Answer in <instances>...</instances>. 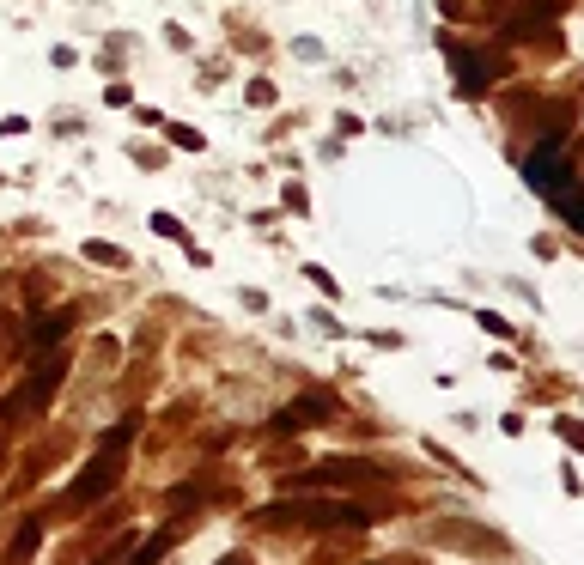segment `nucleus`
Segmentation results:
<instances>
[{
	"instance_id": "f257e3e1",
	"label": "nucleus",
	"mask_w": 584,
	"mask_h": 565,
	"mask_svg": "<svg viewBox=\"0 0 584 565\" xmlns=\"http://www.w3.org/2000/svg\"><path fill=\"white\" fill-rule=\"evenodd\" d=\"M128 426H116L110 438H104V462H92L86 474H80V487H73V505H92V499H104L110 493V480H116V468H122V456H128Z\"/></svg>"
},
{
	"instance_id": "f03ea898",
	"label": "nucleus",
	"mask_w": 584,
	"mask_h": 565,
	"mask_svg": "<svg viewBox=\"0 0 584 565\" xmlns=\"http://www.w3.org/2000/svg\"><path fill=\"white\" fill-rule=\"evenodd\" d=\"M274 517H299L311 529H365V523H372L359 505H280Z\"/></svg>"
},
{
	"instance_id": "7ed1b4c3",
	"label": "nucleus",
	"mask_w": 584,
	"mask_h": 565,
	"mask_svg": "<svg viewBox=\"0 0 584 565\" xmlns=\"http://www.w3.org/2000/svg\"><path fill=\"white\" fill-rule=\"evenodd\" d=\"M530 189H542V195H560L566 189V146L560 140H542L536 146V158H530Z\"/></svg>"
},
{
	"instance_id": "20e7f679",
	"label": "nucleus",
	"mask_w": 584,
	"mask_h": 565,
	"mask_svg": "<svg viewBox=\"0 0 584 565\" xmlns=\"http://www.w3.org/2000/svg\"><path fill=\"white\" fill-rule=\"evenodd\" d=\"M165 547H177V529H165L159 541H146V547H140V553H134L128 565H159V553H165Z\"/></svg>"
},
{
	"instance_id": "39448f33",
	"label": "nucleus",
	"mask_w": 584,
	"mask_h": 565,
	"mask_svg": "<svg viewBox=\"0 0 584 565\" xmlns=\"http://www.w3.org/2000/svg\"><path fill=\"white\" fill-rule=\"evenodd\" d=\"M554 201H560V213H566V219H572V225L584 231V195H578V189H560Z\"/></svg>"
},
{
	"instance_id": "423d86ee",
	"label": "nucleus",
	"mask_w": 584,
	"mask_h": 565,
	"mask_svg": "<svg viewBox=\"0 0 584 565\" xmlns=\"http://www.w3.org/2000/svg\"><path fill=\"white\" fill-rule=\"evenodd\" d=\"M37 535H43L37 523H25V529H19V541H13V565H25V559H31V547H37Z\"/></svg>"
},
{
	"instance_id": "0eeeda50",
	"label": "nucleus",
	"mask_w": 584,
	"mask_h": 565,
	"mask_svg": "<svg viewBox=\"0 0 584 565\" xmlns=\"http://www.w3.org/2000/svg\"><path fill=\"white\" fill-rule=\"evenodd\" d=\"M67 322H73V316H67V310H61V316H55V322H37V347H49V341H55V335H61V329H67Z\"/></svg>"
},
{
	"instance_id": "6e6552de",
	"label": "nucleus",
	"mask_w": 584,
	"mask_h": 565,
	"mask_svg": "<svg viewBox=\"0 0 584 565\" xmlns=\"http://www.w3.org/2000/svg\"><path fill=\"white\" fill-rule=\"evenodd\" d=\"M219 565H250V559H244V553H232V559H219Z\"/></svg>"
}]
</instances>
